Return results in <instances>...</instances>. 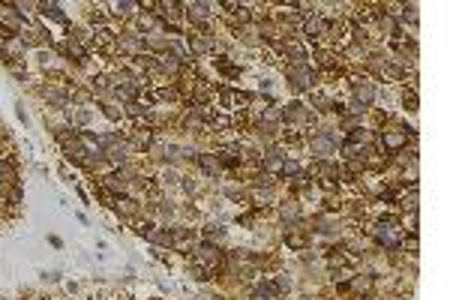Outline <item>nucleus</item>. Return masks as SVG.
I'll use <instances>...</instances> for the list:
<instances>
[{"label": "nucleus", "mask_w": 450, "mask_h": 300, "mask_svg": "<svg viewBox=\"0 0 450 300\" xmlns=\"http://www.w3.org/2000/svg\"><path fill=\"white\" fill-rule=\"evenodd\" d=\"M354 96H357V102H372V96H375V87L363 81V84H357V87H354Z\"/></svg>", "instance_id": "f03ea898"}, {"label": "nucleus", "mask_w": 450, "mask_h": 300, "mask_svg": "<svg viewBox=\"0 0 450 300\" xmlns=\"http://www.w3.org/2000/svg\"><path fill=\"white\" fill-rule=\"evenodd\" d=\"M312 150L321 153V156H330V153L336 150V141H333L330 135H318V138H312Z\"/></svg>", "instance_id": "f257e3e1"}, {"label": "nucleus", "mask_w": 450, "mask_h": 300, "mask_svg": "<svg viewBox=\"0 0 450 300\" xmlns=\"http://www.w3.org/2000/svg\"><path fill=\"white\" fill-rule=\"evenodd\" d=\"M48 99L54 102V105H63V102H66V96H63V93H57V90H51V93H48Z\"/></svg>", "instance_id": "6e6552de"}, {"label": "nucleus", "mask_w": 450, "mask_h": 300, "mask_svg": "<svg viewBox=\"0 0 450 300\" xmlns=\"http://www.w3.org/2000/svg\"><path fill=\"white\" fill-rule=\"evenodd\" d=\"M291 81H294V87H309L312 78H309V72L300 66V69H291Z\"/></svg>", "instance_id": "7ed1b4c3"}, {"label": "nucleus", "mask_w": 450, "mask_h": 300, "mask_svg": "<svg viewBox=\"0 0 450 300\" xmlns=\"http://www.w3.org/2000/svg\"><path fill=\"white\" fill-rule=\"evenodd\" d=\"M384 144H387V147H399V144H405V135H399V132H384Z\"/></svg>", "instance_id": "39448f33"}, {"label": "nucleus", "mask_w": 450, "mask_h": 300, "mask_svg": "<svg viewBox=\"0 0 450 300\" xmlns=\"http://www.w3.org/2000/svg\"><path fill=\"white\" fill-rule=\"evenodd\" d=\"M42 9H45V15H51V18L63 21V15H60V9H57V6H42Z\"/></svg>", "instance_id": "0eeeda50"}, {"label": "nucleus", "mask_w": 450, "mask_h": 300, "mask_svg": "<svg viewBox=\"0 0 450 300\" xmlns=\"http://www.w3.org/2000/svg\"><path fill=\"white\" fill-rule=\"evenodd\" d=\"M198 162H201V168H204L207 174H216V168H219V159H216V156H198Z\"/></svg>", "instance_id": "20e7f679"}, {"label": "nucleus", "mask_w": 450, "mask_h": 300, "mask_svg": "<svg viewBox=\"0 0 450 300\" xmlns=\"http://www.w3.org/2000/svg\"><path fill=\"white\" fill-rule=\"evenodd\" d=\"M189 9H192L189 15H195V18H204V15H207V12H204V9H207L204 3H195V6H189Z\"/></svg>", "instance_id": "423d86ee"}]
</instances>
